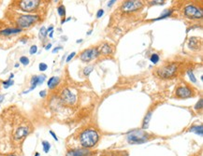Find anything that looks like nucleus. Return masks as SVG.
I'll use <instances>...</instances> for the list:
<instances>
[{"instance_id": "nucleus-33", "label": "nucleus", "mask_w": 203, "mask_h": 156, "mask_svg": "<svg viewBox=\"0 0 203 156\" xmlns=\"http://www.w3.org/2000/svg\"><path fill=\"white\" fill-rule=\"evenodd\" d=\"M103 14H104V10H99L97 11V13H96V18H100V17H102V16H103Z\"/></svg>"}, {"instance_id": "nucleus-24", "label": "nucleus", "mask_w": 203, "mask_h": 156, "mask_svg": "<svg viewBox=\"0 0 203 156\" xmlns=\"http://www.w3.org/2000/svg\"><path fill=\"white\" fill-rule=\"evenodd\" d=\"M20 63L23 64L24 66H27V65L29 64V59H28V57H26V56H22V57H20Z\"/></svg>"}, {"instance_id": "nucleus-7", "label": "nucleus", "mask_w": 203, "mask_h": 156, "mask_svg": "<svg viewBox=\"0 0 203 156\" xmlns=\"http://www.w3.org/2000/svg\"><path fill=\"white\" fill-rule=\"evenodd\" d=\"M150 139H152V135L147 134L144 131H133L130 132L129 135H127V142L129 144H142L147 142Z\"/></svg>"}, {"instance_id": "nucleus-3", "label": "nucleus", "mask_w": 203, "mask_h": 156, "mask_svg": "<svg viewBox=\"0 0 203 156\" xmlns=\"http://www.w3.org/2000/svg\"><path fill=\"white\" fill-rule=\"evenodd\" d=\"M99 135L94 128H86L79 134V142L84 149H90L96 145Z\"/></svg>"}, {"instance_id": "nucleus-22", "label": "nucleus", "mask_w": 203, "mask_h": 156, "mask_svg": "<svg viewBox=\"0 0 203 156\" xmlns=\"http://www.w3.org/2000/svg\"><path fill=\"white\" fill-rule=\"evenodd\" d=\"M47 35H48V33H47L46 27H45V26H42L41 28H40V30H39V37L41 38V40H43L44 37L47 36Z\"/></svg>"}, {"instance_id": "nucleus-25", "label": "nucleus", "mask_w": 203, "mask_h": 156, "mask_svg": "<svg viewBox=\"0 0 203 156\" xmlns=\"http://www.w3.org/2000/svg\"><path fill=\"white\" fill-rule=\"evenodd\" d=\"M13 83H14V82H13L12 80H10V79H9L8 81L3 82V85H4V88H5V89H8L9 87L12 86Z\"/></svg>"}, {"instance_id": "nucleus-31", "label": "nucleus", "mask_w": 203, "mask_h": 156, "mask_svg": "<svg viewBox=\"0 0 203 156\" xmlns=\"http://www.w3.org/2000/svg\"><path fill=\"white\" fill-rule=\"evenodd\" d=\"M92 70H93V67H87L84 69V74H85L86 76H88L89 73L92 72Z\"/></svg>"}, {"instance_id": "nucleus-26", "label": "nucleus", "mask_w": 203, "mask_h": 156, "mask_svg": "<svg viewBox=\"0 0 203 156\" xmlns=\"http://www.w3.org/2000/svg\"><path fill=\"white\" fill-rule=\"evenodd\" d=\"M47 68H48V66H47L45 63H40V64L38 65V69L41 71V72L47 70Z\"/></svg>"}, {"instance_id": "nucleus-40", "label": "nucleus", "mask_w": 203, "mask_h": 156, "mask_svg": "<svg viewBox=\"0 0 203 156\" xmlns=\"http://www.w3.org/2000/svg\"><path fill=\"white\" fill-rule=\"evenodd\" d=\"M40 154L38 153V152H36V154H35V156H39Z\"/></svg>"}, {"instance_id": "nucleus-35", "label": "nucleus", "mask_w": 203, "mask_h": 156, "mask_svg": "<svg viewBox=\"0 0 203 156\" xmlns=\"http://www.w3.org/2000/svg\"><path fill=\"white\" fill-rule=\"evenodd\" d=\"M60 50H62V47H56L55 49L53 50V53H55V52H57V51H60Z\"/></svg>"}, {"instance_id": "nucleus-6", "label": "nucleus", "mask_w": 203, "mask_h": 156, "mask_svg": "<svg viewBox=\"0 0 203 156\" xmlns=\"http://www.w3.org/2000/svg\"><path fill=\"white\" fill-rule=\"evenodd\" d=\"M197 94V91L194 87L188 85L187 83L178 84L175 89V97L178 99H185L194 97Z\"/></svg>"}, {"instance_id": "nucleus-17", "label": "nucleus", "mask_w": 203, "mask_h": 156, "mask_svg": "<svg viewBox=\"0 0 203 156\" xmlns=\"http://www.w3.org/2000/svg\"><path fill=\"white\" fill-rule=\"evenodd\" d=\"M189 131L190 132H194V133H196L197 135H198L200 136H202V135H203V130H202V125L201 124L200 125H193V126H191L189 128Z\"/></svg>"}, {"instance_id": "nucleus-34", "label": "nucleus", "mask_w": 203, "mask_h": 156, "mask_svg": "<svg viewBox=\"0 0 203 156\" xmlns=\"http://www.w3.org/2000/svg\"><path fill=\"white\" fill-rule=\"evenodd\" d=\"M39 95H40V97H42V98H44V97L47 95V91H46V90L41 91V92L39 93Z\"/></svg>"}, {"instance_id": "nucleus-20", "label": "nucleus", "mask_w": 203, "mask_h": 156, "mask_svg": "<svg viewBox=\"0 0 203 156\" xmlns=\"http://www.w3.org/2000/svg\"><path fill=\"white\" fill-rule=\"evenodd\" d=\"M171 13H172V10H166L164 11V13L162 14V15H160V16H159L158 18H156L154 21L163 20V19H165V18H167V17H170Z\"/></svg>"}, {"instance_id": "nucleus-12", "label": "nucleus", "mask_w": 203, "mask_h": 156, "mask_svg": "<svg viewBox=\"0 0 203 156\" xmlns=\"http://www.w3.org/2000/svg\"><path fill=\"white\" fill-rule=\"evenodd\" d=\"M90 154V151L87 150V149H71L68 150V152L66 153V156H87Z\"/></svg>"}, {"instance_id": "nucleus-27", "label": "nucleus", "mask_w": 203, "mask_h": 156, "mask_svg": "<svg viewBox=\"0 0 203 156\" xmlns=\"http://www.w3.org/2000/svg\"><path fill=\"white\" fill-rule=\"evenodd\" d=\"M37 47L36 45L31 46V48H30V50H29V53H30L31 55H33V54L37 53Z\"/></svg>"}, {"instance_id": "nucleus-23", "label": "nucleus", "mask_w": 203, "mask_h": 156, "mask_svg": "<svg viewBox=\"0 0 203 156\" xmlns=\"http://www.w3.org/2000/svg\"><path fill=\"white\" fill-rule=\"evenodd\" d=\"M150 60H151V62H152L153 64H157V63L159 62V56H158V54H156V53L152 54V56H151V58H150Z\"/></svg>"}, {"instance_id": "nucleus-4", "label": "nucleus", "mask_w": 203, "mask_h": 156, "mask_svg": "<svg viewBox=\"0 0 203 156\" xmlns=\"http://www.w3.org/2000/svg\"><path fill=\"white\" fill-rule=\"evenodd\" d=\"M46 2L40 1V0H22L17 1L12 4L21 11L28 13V14H38L39 10Z\"/></svg>"}, {"instance_id": "nucleus-5", "label": "nucleus", "mask_w": 203, "mask_h": 156, "mask_svg": "<svg viewBox=\"0 0 203 156\" xmlns=\"http://www.w3.org/2000/svg\"><path fill=\"white\" fill-rule=\"evenodd\" d=\"M179 71V64L172 62V63H166L158 67L155 71L158 78L162 80H169L174 78Z\"/></svg>"}, {"instance_id": "nucleus-36", "label": "nucleus", "mask_w": 203, "mask_h": 156, "mask_svg": "<svg viewBox=\"0 0 203 156\" xmlns=\"http://www.w3.org/2000/svg\"><path fill=\"white\" fill-rule=\"evenodd\" d=\"M51 47H52V44H51V43H48V44L45 46V50H47V51H48V50H50V49H51Z\"/></svg>"}, {"instance_id": "nucleus-11", "label": "nucleus", "mask_w": 203, "mask_h": 156, "mask_svg": "<svg viewBox=\"0 0 203 156\" xmlns=\"http://www.w3.org/2000/svg\"><path fill=\"white\" fill-rule=\"evenodd\" d=\"M46 80V76L45 75H39V76H33L31 78V87L29 88V90L25 91L24 93H27L30 91L34 90L37 85H41Z\"/></svg>"}, {"instance_id": "nucleus-39", "label": "nucleus", "mask_w": 203, "mask_h": 156, "mask_svg": "<svg viewBox=\"0 0 203 156\" xmlns=\"http://www.w3.org/2000/svg\"><path fill=\"white\" fill-rule=\"evenodd\" d=\"M53 31L50 32V34H49V36H50V37H53Z\"/></svg>"}, {"instance_id": "nucleus-32", "label": "nucleus", "mask_w": 203, "mask_h": 156, "mask_svg": "<svg viewBox=\"0 0 203 156\" xmlns=\"http://www.w3.org/2000/svg\"><path fill=\"white\" fill-rule=\"evenodd\" d=\"M49 133H50V135H51L53 136V139H54L55 141H58V138H57V135H55V133H54L53 131L50 130V131H49Z\"/></svg>"}, {"instance_id": "nucleus-8", "label": "nucleus", "mask_w": 203, "mask_h": 156, "mask_svg": "<svg viewBox=\"0 0 203 156\" xmlns=\"http://www.w3.org/2000/svg\"><path fill=\"white\" fill-rule=\"evenodd\" d=\"M143 5L144 4L142 1H126L124 3H122V5L119 8V10L125 14L133 13L142 9Z\"/></svg>"}, {"instance_id": "nucleus-19", "label": "nucleus", "mask_w": 203, "mask_h": 156, "mask_svg": "<svg viewBox=\"0 0 203 156\" xmlns=\"http://www.w3.org/2000/svg\"><path fill=\"white\" fill-rule=\"evenodd\" d=\"M57 12H58L60 17H62L64 19L65 16H66V8H65V6L64 5H60L57 8Z\"/></svg>"}, {"instance_id": "nucleus-38", "label": "nucleus", "mask_w": 203, "mask_h": 156, "mask_svg": "<svg viewBox=\"0 0 203 156\" xmlns=\"http://www.w3.org/2000/svg\"><path fill=\"white\" fill-rule=\"evenodd\" d=\"M6 156H18L16 153H10V154H8V155H6Z\"/></svg>"}, {"instance_id": "nucleus-29", "label": "nucleus", "mask_w": 203, "mask_h": 156, "mask_svg": "<svg viewBox=\"0 0 203 156\" xmlns=\"http://www.w3.org/2000/svg\"><path fill=\"white\" fill-rule=\"evenodd\" d=\"M202 103H203V100L202 99H199V101L197 103V105L195 106V108L196 109H201L202 108Z\"/></svg>"}, {"instance_id": "nucleus-9", "label": "nucleus", "mask_w": 203, "mask_h": 156, "mask_svg": "<svg viewBox=\"0 0 203 156\" xmlns=\"http://www.w3.org/2000/svg\"><path fill=\"white\" fill-rule=\"evenodd\" d=\"M184 15L193 20H198L203 17V11L200 8L194 4L186 5L184 9Z\"/></svg>"}, {"instance_id": "nucleus-13", "label": "nucleus", "mask_w": 203, "mask_h": 156, "mask_svg": "<svg viewBox=\"0 0 203 156\" xmlns=\"http://www.w3.org/2000/svg\"><path fill=\"white\" fill-rule=\"evenodd\" d=\"M23 31V29H20L17 27H5L4 29L0 30V36H10L12 35H16L19 34Z\"/></svg>"}, {"instance_id": "nucleus-30", "label": "nucleus", "mask_w": 203, "mask_h": 156, "mask_svg": "<svg viewBox=\"0 0 203 156\" xmlns=\"http://www.w3.org/2000/svg\"><path fill=\"white\" fill-rule=\"evenodd\" d=\"M75 55H76V52H74V51H73V52H71V53H70V54H69V55L68 56V58H67V60H66V62H67V63H68V62H70V60L72 59V58H73V57H74Z\"/></svg>"}, {"instance_id": "nucleus-18", "label": "nucleus", "mask_w": 203, "mask_h": 156, "mask_svg": "<svg viewBox=\"0 0 203 156\" xmlns=\"http://www.w3.org/2000/svg\"><path fill=\"white\" fill-rule=\"evenodd\" d=\"M151 117H152V110H150L143 120V124H142V129H147L148 128V125H149V122L151 120Z\"/></svg>"}, {"instance_id": "nucleus-28", "label": "nucleus", "mask_w": 203, "mask_h": 156, "mask_svg": "<svg viewBox=\"0 0 203 156\" xmlns=\"http://www.w3.org/2000/svg\"><path fill=\"white\" fill-rule=\"evenodd\" d=\"M187 73H188V75H189V77H190V80H191V82H197V80H196V78H195V76H194L193 72H192L191 70H188V71H187Z\"/></svg>"}, {"instance_id": "nucleus-21", "label": "nucleus", "mask_w": 203, "mask_h": 156, "mask_svg": "<svg viewBox=\"0 0 203 156\" xmlns=\"http://www.w3.org/2000/svg\"><path fill=\"white\" fill-rule=\"evenodd\" d=\"M42 148H43V151H44L45 153H48V152L50 151V150H51V144H50V142L47 141V140H43V141H42Z\"/></svg>"}, {"instance_id": "nucleus-37", "label": "nucleus", "mask_w": 203, "mask_h": 156, "mask_svg": "<svg viewBox=\"0 0 203 156\" xmlns=\"http://www.w3.org/2000/svg\"><path fill=\"white\" fill-rule=\"evenodd\" d=\"M115 2H116V1H114V0H113V1H110V2H109V4H108V7H111V5H113Z\"/></svg>"}, {"instance_id": "nucleus-16", "label": "nucleus", "mask_w": 203, "mask_h": 156, "mask_svg": "<svg viewBox=\"0 0 203 156\" xmlns=\"http://www.w3.org/2000/svg\"><path fill=\"white\" fill-rule=\"evenodd\" d=\"M59 82H60V78L59 77H52V78H50L48 82H47L48 88L50 90H53L54 88H56V86L59 84Z\"/></svg>"}, {"instance_id": "nucleus-15", "label": "nucleus", "mask_w": 203, "mask_h": 156, "mask_svg": "<svg viewBox=\"0 0 203 156\" xmlns=\"http://www.w3.org/2000/svg\"><path fill=\"white\" fill-rule=\"evenodd\" d=\"M99 156H128L127 150H106Z\"/></svg>"}, {"instance_id": "nucleus-14", "label": "nucleus", "mask_w": 203, "mask_h": 156, "mask_svg": "<svg viewBox=\"0 0 203 156\" xmlns=\"http://www.w3.org/2000/svg\"><path fill=\"white\" fill-rule=\"evenodd\" d=\"M98 49L99 55H111L113 52V46L109 43H103Z\"/></svg>"}, {"instance_id": "nucleus-2", "label": "nucleus", "mask_w": 203, "mask_h": 156, "mask_svg": "<svg viewBox=\"0 0 203 156\" xmlns=\"http://www.w3.org/2000/svg\"><path fill=\"white\" fill-rule=\"evenodd\" d=\"M56 104L60 108H74L78 104V95L73 88L63 87L56 94Z\"/></svg>"}, {"instance_id": "nucleus-10", "label": "nucleus", "mask_w": 203, "mask_h": 156, "mask_svg": "<svg viewBox=\"0 0 203 156\" xmlns=\"http://www.w3.org/2000/svg\"><path fill=\"white\" fill-rule=\"evenodd\" d=\"M99 56V52H98V49L96 47H93L90 49H87L85 51H84L82 53L80 54V59L83 62H90L96 58H97Z\"/></svg>"}, {"instance_id": "nucleus-1", "label": "nucleus", "mask_w": 203, "mask_h": 156, "mask_svg": "<svg viewBox=\"0 0 203 156\" xmlns=\"http://www.w3.org/2000/svg\"><path fill=\"white\" fill-rule=\"evenodd\" d=\"M41 15L40 14H22L16 11H12L9 15V19L15 27L20 29H25L33 26L37 22H39Z\"/></svg>"}]
</instances>
